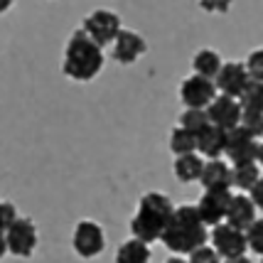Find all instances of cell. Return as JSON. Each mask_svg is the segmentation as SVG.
<instances>
[{
    "mask_svg": "<svg viewBox=\"0 0 263 263\" xmlns=\"http://www.w3.org/2000/svg\"><path fill=\"white\" fill-rule=\"evenodd\" d=\"M209 239L204 221L199 219L195 204H180L175 206L167 227L162 231L160 241L175 253H192L202 249Z\"/></svg>",
    "mask_w": 263,
    "mask_h": 263,
    "instance_id": "6da1fadb",
    "label": "cell"
},
{
    "mask_svg": "<svg viewBox=\"0 0 263 263\" xmlns=\"http://www.w3.org/2000/svg\"><path fill=\"white\" fill-rule=\"evenodd\" d=\"M175 204L170 202V197L162 192H148L140 197L138 202V212L130 219V234L133 239L143 241V243H153L162 236V231L170 221Z\"/></svg>",
    "mask_w": 263,
    "mask_h": 263,
    "instance_id": "7a4b0ae2",
    "label": "cell"
},
{
    "mask_svg": "<svg viewBox=\"0 0 263 263\" xmlns=\"http://www.w3.org/2000/svg\"><path fill=\"white\" fill-rule=\"evenodd\" d=\"M103 69V52L101 47L91 42L84 30L71 32L67 47H64V62L62 71L74 81H91Z\"/></svg>",
    "mask_w": 263,
    "mask_h": 263,
    "instance_id": "3957f363",
    "label": "cell"
},
{
    "mask_svg": "<svg viewBox=\"0 0 263 263\" xmlns=\"http://www.w3.org/2000/svg\"><path fill=\"white\" fill-rule=\"evenodd\" d=\"M81 30L86 32V37L96 42L99 47H108L116 42V37L121 34V17L116 15V12L106 10H93L91 15H86L84 17V25H81Z\"/></svg>",
    "mask_w": 263,
    "mask_h": 263,
    "instance_id": "277c9868",
    "label": "cell"
},
{
    "mask_svg": "<svg viewBox=\"0 0 263 263\" xmlns=\"http://www.w3.org/2000/svg\"><path fill=\"white\" fill-rule=\"evenodd\" d=\"M5 241H8V253L20 256V258H30L37 249V229L30 219L17 217L5 229Z\"/></svg>",
    "mask_w": 263,
    "mask_h": 263,
    "instance_id": "5b68a950",
    "label": "cell"
},
{
    "mask_svg": "<svg viewBox=\"0 0 263 263\" xmlns=\"http://www.w3.org/2000/svg\"><path fill=\"white\" fill-rule=\"evenodd\" d=\"M71 246H74V251L79 253L81 258H96L106 249L103 229L96 221H89V219L79 221L77 229H74V236H71Z\"/></svg>",
    "mask_w": 263,
    "mask_h": 263,
    "instance_id": "8992f818",
    "label": "cell"
},
{
    "mask_svg": "<svg viewBox=\"0 0 263 263\" xmlns=\"http://www.w3.org/2000/svg\"><path fill=\"white\" fill-rule=\"evenodd\" d=\"M212 249L217 251L219 258L229 261V258H239L246 256V234L239 229H234L229 224H219L212 231Z\"/></svg>",
    "mask_w": 263,
    "mask_h": 263,
    "instance_id": "52a82bcc",
    "label": "cell"
},
{
    "mask_svg": "<svg viewBox=\"0 0 263 263\" xmlns=\"http://www.w3.org/2000/svg\"><path fill=\"white\" fill-rule=\"evenodd\" d=\"M249 84H251V77H249V71H246V67L241 62H227V64H221L217 79H214L217 91H221V96L236 99V101L241 99V93L249 89Z\"/></svg>",
    "mask_w": 263,
    "mask_h": 263,
    "instance_id": "ba28073f",
    "label": "cell"
},
{
    "mask_svg": "<svg viewBox=\"0 0 263 263\" xmlns=\"http://www.w3.org/2000/svg\"><path fill=\"white\" fill-rule=\"evenodd\" d=\"M180 99L187 108H206L217 99V86L212 79H204L199 74H192L180 86Z\"/></svg>",
    "mask_w": 263,
    "mask_h": 263,
    "instance_id": "9c48e42d",
    "label": "cell"
},
{
    "mask_svg": "<svg viewBox=\"0 0 263 263\" xmlns=\"http://www.w3.org/2000/svg\"><path fill=\"white\" fill-rule=\"evenodd\" d=\"M229 202H231L229 190H206L202 199H199V204H197V214L204 221V227H219L227 219Z\"/></svg>",
    "mask_w": 263,
    "mask_h": 263,
    "instance_id": "30bf717a",
    "label": "cell"
},
{
    "mask_svg": "<svg viewBox=\"0 0 263 263\" xmlns=\"http://www.w3.org/2000/svg\"><path fill=\"white\" fill-rule=\"evenodd\" d=\"M224 155H227L234 165L256 162L258 143H256V138L249 136L241 126H236V128H231V130H227V148H224Z\"/></svg>",
    "mask_w": 263,
    "mask_h": 263,
    "instance_id": "8fae6325",
    "label": "cell"
},
{
    "mask_svg": "<svg viewBox=\"0 0 263 263\" xmlns=\"http://www.w3.org/2000/svg\"><path fill=\"white\" fill-rule=\"evenodd\" d=\"M206 116L212 126L221 128V130H231L241 123V106L236 99L229 96H217L214 101L206 106Z\"/></svg>",
    "mask_w": 263,
    "mask_h": 263,
    "instance_id": "7c38bea8",
    "label": "cell"
},
{
    "mask_svg": "<svg viewBox=\"0 0 263 263\" xmlns=\"http://www.w3.org/2000/svg\"><path fill=\"white\" fill-rule=\"evenodd\" d=\"M148 52V42L140 37L138 32H130V30H121V34L116 37L114 49H111V57L118 64H133L138 59Z\"/></svg>",
    "mask_w": 263,
    "mask_h": 263,
    "instance_id": "4fadbf2b",
    "label": "cell"
},
{
    "mask_svg": "<svg viewBox=\"0 0 263 263\" xmlns=\"http://www.w3.org/2000/svg\"><path fill=\"white\" fill-rule=\"evenodd\" d=\"M256 221V204L246 195H231L229 212H227V224L239 231H246Z\"/></svg>",
    "mask_w": 263,
    "mask_h": 263,
    "instance_id": "5bb4252c",
    "label": "cell"
},
{
    "mask_svg": "<svg viewBox=\"0 0 263 263\" xmlns=\"http://www.w3.org/2000/svg\"><path fill=\"white\" fill-rule=\"evenodd\" d=\"M224 148H227V130L209 123L202 133H197V153L204 155L206 160H221Z\"/></svg>",
    "mask_w": 263,
    "mask_h": 263,
    "instance_id": "9a60e30c",
    "label": "cell"
},
{
    "mask_svg": "<svg viewBox=\"0 0 263 263\" xmlns=\"http://www.w3.org/2000/svg\"><path fill=\"white\" fill-rule=\"evenodd\" d=\"M199 182L204 190H231V167L224 160L204 162Z\"/></svg>",
    "mask_w": 263,
    "mask_h": 263,
    "instance_id": "2e32d148",
    "label": "cell"
},
{
    "mask_svg": "<svg viewBox=\"0 0 263 263\" xmlns=\"http://www.w3.org/2000/svg\"><path fill=\"white\" fill-rule=\"evenodd\" d=\"M202 167H204V160L197 153L175 158V177L180 182H197L199 175H202Z\"/></svg>",
    "mask_w": 263,
    "mask_h": 263,
    "instance_id": "e0dca14e",
    "label": "cell"
},
{
    "mask_svg": "<svg viewBox=\"0 0 263 263\" xmlns=\"http://www.w3.org/2000/svg\"><path fill=\"white\" fill-rule=\"evenodd\" d=\"M221 57H219L214 49H199L195 54V59H192V69H195V74H199V77H204V79H217L219 69H221Z\"/></svg>",
    "mask_w": 263,
    "mask_h": 263,
    "instance_id": "ac0fdd59",
    "label": "cell"
},
{
    "mask_svg": "<svg viewBox=\"0 0 263 263\" xmlns=\"http://www.w3.org/2000/svg\"><path fill=\"white\" fill-rule=\"evenodd\" d=\"M258 177H261V167L256 162H243L231 167V187H239L243 192H251Z\"/></svg>",
    "mask_w": 263,
    "mask_h": 263,
    "instance_id": "d6986e66",
    "label": "cell"
},
{
    "mask_svg": "<svg viewBox=\"0 0 263 263\" xmlns=\"http://www.w3.org/2000/svg\"><path fill=\"white\" fill-rule=\"evenodd\" d=\"M150 261V249L148 243L138 239H128L121 243V249L116 253V263H148Z\"/></svg>",
    "mask_w": 263,
    "mask_h": 263,
    "instance_id": "ffe728a7",
    "label": "cell"
},
{
    "mask_svg": "<svg viewBox=\"0 0 263 263\" xmlns=\"http://www.w3.org/2000/svg\"><path fill=\"white\" fill-rule=\"evenodd\" d=\"M170 150L180 158V155H190L197 153V136L184 130V128H175L170 133Z\"/></svg>",
    "mask_w": 263,
    "mask_h": 263,
    "instance_id": "44dd1931",
    "label": "cell"
},
{
    "mask_svg": "<svg viewBox=\"0 0 263 263\" xmlns=\"http://www.w3.org/2000/svg\"><path fill=\"white\" fill-rule=\"evenodd\" d=\"M241 111H249V114H263V84L261 81H251L249 89L241 93L239 99Z\"/></svg>",
    "mask_w": 263,
    "mask_h": 263,
    "instance_id": "7402d4cb",
    "label": "cell"
},
{
    "mask_svg": "<svg viewBox=\"0 0 263 263\" xmlns=\"http://www.w3.org/2000/svg\"><path fill=\"white\" fill-rule=\"evenodd\" d=\"M209 126V116H206V108H187L182 116H180V128L190 130V133H202L204 128Z\"/></svg>",
    "mask_w": 263,
    "mask_h": 263,
    "instance_id": "603a6c76",
    "label": "cell"
},
{
    "mask_svg": "<svg viewBox=\"0 0 263 263\" xmlns=\"http://www.w3.org/2000/svg\"><path fill=\"white\" fill-rule=\"evenodd\" d=\"M243 234H246V246H249L253 253L263 256V219H256Z\"/></svg>",
    "mask_w": 263,
    "mask_h": 263,
    "instance_id": "cb8c5ba5",
    "label": "cell"
},
{
    "mask_svg": "<svg viewBox=\"0 0 263 263\" xmlns=\"http://www.w3.org/2000/svg\"><path fill=\"white\" fill-rule=\"evenodd\" d=\"M249 136L261 138L263 136V114H249V111H241V123H239Z\"/></svg>",
    "mask_w": 263,
    "mask_h": 263,
    "instance_id": "d4e9b609",
    "label": "cell"
},
{
    "mask_svg": "<svg viewBox=\"0 0 263 263\" xmlns=\"http://www.w3.org/2000/svg\"><path fill=\"white\" fill-rule=\"evenodd\" d=\"M243 67L249 71L251 81H261L263 84V47L261 49H253L251 54H249V59L243 62Z\"/></svg>",
    "mask_w": 263,
    "mask_h": 263,
    "instance_id": "484cf974",
    "label": "cell"
},
{
    "mask_svg": "<svg viewBox=\"0 0 263 263\" xmlns=\"http://www.w3.org/2000/svg\"><path fill=\"white\" fill-rule=\"evenodd\" d=\"M187 263H221V258L217 256L214 249H209V246H202V249H197V251L190 253V261Z\"/></svg>",
    "mask_w": 263,
    "mask_h": 263,
    "instance_id": "4316f807",
    "label": "cell"
},
{
    "mask_svg": "<svg viewBox=\"0 0 263 263\" xmlns=\"http://www.w3.org/2000/svg\"><path fill=\"white\" fill-rule=\"evenodd\" d=\"M17 219V212L10 202H0V231H5Z\"/></svg>",
    "mask_w": 263,
    "mask_h": 263,
    "instance_id": "83f0119b",
    "label": "cell"
},
{
    "mask_svg": "<svg viewBox=\"0 0 263 263\" xmlns=\"http://www.w3.org/2000/svg\"><path fill=\"white\" fill-rule=\"evenodd\" d=\"M234 0H199V8L206 12H229Z\"/></svg>",
    "mask_w": 263,
    "mask_h": 263,
    "instance_id": "f1b7e54d",
    "label": "cell"
},
{
    "mask_svg": "<svg viewBox=\"0 0 263 263\" xmlns=\"http://www.w3.org/2000/svg\"><path fill=\"white\" fill-rule=\"evenodd\" d=\"M251 202L256 204V209H263V175L258 177V182L253 184V190H251Z\"/></svg>",
    "mask_w": 263,
    "mask_h": 263,
    "instance_id": "f546056e",
    "label": "cell"
},
{
    "mask_svg": "<svg viewBox=\"0 0 263 263\" xmlns=\"http://www.w3.org/2000/svg\"><path fill=\"white\" fill-rule=\"evenodd\" d=\"M8 253V241H5V231H0V258Z\"/></svg>",
    "mask_w": 263,
    "mask_h": 263,
    "instance_id": "4dcf8cb0",
    "label": "cell"
},
{
    "mask_svg": "<svg viewBox=\"0 0 263 263\" xmlns=\"http://www.w3.org/2000/svg\"><path fill=\"white\" fill-rule=\"evenodd\" d=\"M12 3H15V0H0V12H5L12 5Z\"/></svg>",
    "mask_w": 263,
    "mask_h": 263,
    "instance_id": "1f68e13d",
    "label": "cell"
},
{
    "mask_svg": "<svg viewBox=\"0 0 263 263\" xmlns=\"http://www.w3.org/2000/svg\"><path fill=\"white\" fill-rule=\"evenodd\" d=\"M224 263H251L246 256H239V258H229V261H224Z\"/></svg>",
    "mask_w": 263,
    "mask_h": 263,
    "instance_id": "d6a6232c",
    "label": "cell"
},
{
    "mask_svg": "<svg viewBox=\"0 0 263 263\" xmlns=\"http://www.w3.org/2000/svg\"><path fill=\"white\" fill-rule=\"evenodd\" d=\"M165 263H187L184 258H180V256H172V258H167Z\"/></svg>",
    "mask_w": 263,
    "mask_h": 263,
    "instance_id": "836d02e7",
    "label": "cell"
},
{
    "mask_svg": "<svg viewBox=\"0 0 263 263\" xmlns=\"http://www.w3.org/2000/svg\"><path fill=\"white\" fill-rule=\"evenodd\" d=\"M256 162H261V165H263V143L258 145V155H256Z\"/></svg>",
    "mask_w": 263,
    "mask_h": 263,
    "instance_id": "e575fe53",
    "label": "cell"
},
{
    "mask_svg": "<svg viewBox=\"0 0 263 263\" xmlns=\"http://www.w3.org/2000/svg\"><path fill=\"white\" fill-rule=\"evenodd\" d=\"M261 263H263V258H261Z\"/></svg>",
    "mask_w": 263,
    "mask_h": 263,
    "instance_id": "d590c367",
    "label": "cell"
}]
</instances>
